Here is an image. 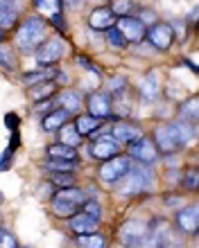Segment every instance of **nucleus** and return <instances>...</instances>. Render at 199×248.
Listing matches in <instances>:
<instances>
[{
    "mask_svg": "<svg viewBox=\"0 0 199 248\" xmlns=\"http://www.w3.org/2000/svg\"><path fill=\"white\" fill-rule=\"evenodd\" d=\"M129 167H132V160L127 156H113L100 167V178H102V183L113 185L129 171Z\"/></svg>",
    "mask_w": 199,
    "mask_h": 248,
    "instance_id": "4",
    "label": "nucleus"
},
{
    "mask_svg": "<svg viewBox=\"0 0 199 248\" xmlns=\"http://www.w3.org/2000/svg\"><path fill=\"white\" fill-rule=\"evenodd\" d=\"M106 41H109V46H113V47H127V46H129V43L125 41V36H122L116 27L106 30Z\"/></svg>",
    "mask_w": 199,
    "mask_h": 248,
    "instance_id": "34",
    "label": "nucleus"
},
{
    "mask_svg": "<svg viewBox=\"0 0 199 248\" xmlns=\"http://www.w3.org/2000/svg\"><path fill=\"white\" fill-rule=\"evenodd\" d=\"M0 43H2V30H0Z\"/></svg>",
    "mask_w": 199,
    "mask_h": 248,
    "instance_id": "43",
    "label": "nucleus"
},
{
    "mask_svg": "<svg viewBox=\"0 0 199 248\" xmlns=\"http://www.w3.org/2000/svg\"><path fill=\"white\" fill-rule=\"evenodd\" d=\"M75 129L80 136H88V133H93V131L100 129V120L93 118V115H80V118L75 120Z\"/></svg>",
    "mask_w": 199,
    "mask_h": 248,
    "instance_id": "22",
    "label": "nucleus"
},
{
    "mask_svg": "<svg viewBox=\"0 0 199 248\" xmlns=\"http://www.w3.org/2000/svg\"><path fill=\"white\" fill-rule=\"evenodd\" d=\"M77 246L80 248H104L106 246V239L98 232L93 235H77Z\"/></svg>",
    "mask_w": 199,
    "mask_h": 248,
    "instance_id": "27",
    "label": "nucleus"
},
{
    "mask_svg": "<svg viewBox=\"0 0 199 248\" xmlns=\"http://www.w3.org/2000/svg\"><path fill=\"white\" fill-rule=\"evenodd\" d=\"M82 208H84V212H86V215H91V217H95V219H100V212H102V210H100V205H98L95 201H86L84 205H82Z\"/></svg>",
    "mask_w": 199,
    "mask_h": 248,
    "instance_id": "37",
    "label": "nucleus"
},
{
    "mask_svg": "<svg viewBox=\"0 0 199 248\" xmlns=\"http://www.w3.org/2000/svg\"><path fill=\"white\" fill-rule=\"evenodd\" d=\"M179 115L183 122H190V124H197V97H190L188 102L179 106Z\"/></svg>",
    "mask_w": 199,
    "mask_h": 248,
    "instance_id": "26",
    "label": "nucleus"
},
{
    "mask_svg": "<svg viewBox=\"0 0 199 248\" xmlns=\"http://www.w3.org/2000/svg\"><path fill=\"white\" fill-rule=\"evenodd\" d=\"M118 151H120V142H116L113 136L98 138L93 142V147H91V154H93L95 158H100V160H109V158L118 156Z\"/></svg>",
    "mask_w": 199,
    "mask_h": 248,
    "instance_id": "14",
    "label": "nucleus"
},
{
    "mask_svg": "<svg viewBox=\"0 0 199 248\" xmlns=\"http://www.w3.org/2000/svg\"><path fill=\"white\" fill-rule=\"evenodd\" d=\"M129 156L136 158V160H140L143 165H152V163H156L159 151H156V147H154L152 138L140 136L138 140H133V142L129 144Z\"/></svg>",
    "mask_w": 199,
    "mask_h": 248,
    "instance_id": "9",
    "label": "nucleus"
},
{
    "mask_svg": "<svg viewBox=\"0 0 199 248\" xmlns=\"http://www.w3.org/2000/svg\"><path fill=\"white\" fill-rule=\"evenodd\" d=\"M147 232H149V226H147L145 221H140V219H129L127 223H122L118 237L125 246H138V244L145 239Z\"/></svg>",
    "mask_w": 199,
    "mask_h": 248,
    "instance_id": "7",
    "label": "nucleus"
},
{
    "mask_svg": "<svg viewBox=\"0 0 199 248\" xmlns=\"http://www.w3.org/2000/svg\"><path fill=\"white\" fill-rule=\"evenodd\" d=\"M64 52H66L64 39H57V36H54V39L43 41V43L36 47V61H39L41 65H52V63H57V61H61Z\"/></svg>",
    "mask_w": 199,
    "mask_h": 248,
    "instance_id": "6",
    "label": "nucleus"
},
{
    "mask_svg": "<svg viewBox=\"0 0 199 248\" xmlns=\"http://www.w3.org/2000/svg\"><path fill=\"white\" fill-rule=\"evenodd\" d=\"M43 167L50 170V171H70V174H73V171L77 170V163H70V160H54V158H50V160L43 163Z\"/></svg>",
    "mask_w": 199,
    "mask_h": 248,
    "instance_id": "28",
    "label": "nucleus"
},
{
    "mask_svg": "<svg viewBox=\"0 0 199 248\" xmlns=\"http://www.w3.org/2000/svg\"><path fill=\"white\" fill-rule=\"evenodd\" d=\"M177 228L181 230V232H186V235H195L199 228V215H197V205H188V208L179 210L177 212Z\"/></svg>",
    "mask_w": 199,
    "mask_h": 248,
    "instance_id": "12",
    "label": "nucleus"
},
{
    "mask_svg": "<svg viewBox=\"0 0 199 248\" xmlns=\"http://www.w3.org/2000/svg\"><path fill=\"white\" fill-rule=\"evenodd\" d=\"M161 248H177V246H166V244H163V246H161Z\"/></svg>",
    "mask_w": 199,
    "mask_h": 248,
    "instance_id": "42",
    "label": "nucleus"
},
{
    "mask_svg": "<svg viewBox=\"0 0 199 248\" xmlns=\"http://www.w3.org/2000/svg\"><path fill=\"white\" fill-rule=\"evenodd\" d=\"M152 142H154V147H156V151H163V154H174L177 149H181L179 136H177V131H174L172 124H161V126H156Z\"/></svg>",
    "mask_w": 199,
    "mask_h": 248,
    "instance_id": "5",
    "label": "nucleus"
},
{
    "mask_svg": "<svg viewBox=\"0 0 199 248\" xmlns=\"http://www.w3.org/2000/svg\"><path fill=\"white\" fill-rule=\"evenodd\" d=\"M80 133L75 129V124H64L59 129V140L61 144H68V147H75L77 149V144H80Z\"/></svg>",
    "mask_w": 199,
    "mask_h": 248,
    "instance_id": "24",
    "label": "nucleus"
},
{
    "mask_svg": "<svg viewBox=\"0 0 199 248\" xmlns=\"http://www.w3.org/2000/svg\"><path fill=\"white\" fill-rule=\"evenodd\" d=\"M0 203H2V192H0Z\"/></svg>",
    "mask_w": 199,
    "mask_h": 248,
    "instance_id": "44",
    "label": "nucleus"
},
{
    "mask_svg": "<svg viewBox=\"0 0 199 248\" xmlns=\"http://www.w3.org/2000/svg\"><path fill=\"white\" fill-rule=\"evenodd\" d=\"M57 102H59V106L64 108V111H77L82 106V93L80 91H61L59 95H57Z\"/></svg>",
    "mask_w": 199,
    "mask_h": 248,
    "instance_id": "20",
    "label": "nucleus"
},
{
    "mask_svg": "<svg viewBox=\"0 0 199 248\" xmlns=\"http://www.w3.org/2000/svg\"><path fill=\"white\" fill-rule=\"evenodd\" d=\"M34 7L41 14H59L61 0H34Z\"/></svg>",
    "mask_w": 199,
    "mask_h": 248,
    "instance_id": "32",
    "label": "nucleus"
},
{
    "mask_svg": "<svg viewBox=\"0 0 199 248\" xmlns=\"http://www.w3.org/2000/svg\"><path fill=\"white\" fill-rule=\"evenodd\" d=\"M98 226H100V219L86 215V212H77L70 219V230L75 235H93V232H98Z\"/></svg>",
    "mask_w": 199,
    "mask_h": 248,
    "instance_id": "15",
    "label": "nucleus"
},
{
    "mask_svg": "<svg viewBox=\"0 0 199 248\" xmlns=\"http://www.w3.org/2000/svg\"><path fill=\"white\" fill-rule=\"evenodd\" d=\"M86 194H84V189L80 187H61V192H57L52 199V212L61 219H68V217L77 215V210L86 203Z\"/></svg>",
    "mask_w": 199,
    "mask_h": 248,
    "instance_id": "1",
    "label": "nucleus"
},
{
    "mask_svg": "<svg viewBox=\"0 0 199 248\" xmlns=\"http://www.w3.org/2000/svg\"><path fill=\"white\" fill-rule=\"evenodd\" d=\"M54 81H43V84H34L30 86V97L34 99V102H43V99H48L50 95L54 93Z\"/></svg>",
    "mask_w": 199,
    "mask_h": 248,
    "instance_id": "23",
    "label": "nucleus"
},
{
    "mask_svg": "<svg viewBox=\"0 0 199 248\" xmlns=\"http://www.w3.org/2000/svg\"><path fill=\"white\" fill-rule=\"evenodd\" d=\"M50 77H52V72L48 70H41V72H27V75H23V81H25L27 86H34L36 81H50Z\"/></svg>",
    "mask_w": 199,
    "mask_h": 248,
    "instance_id": "33",
    "label": "nucleus"
},
{
    "mask_svg": "<svg viewBox=\"0 0 199 248\" xmlns=\"http://www.w3.org/2000/svg\"><path fill=\"white\" fill-rule=\"evenodd\" d=\"M172 126H174V131H177V136H179L181 147H183V144H188L195 138V124L179 120V122H172Z\"/></svg>",
    "mask_w": 199,
    "mask_h": 248,
    "instance_id": "25",
    "label": "nucleus"
},
{
    "mask_svg": "<svg viewBox=\"0 0 199 248\" xmlns=\"http://www.w3.org/2000/svg\"><path fill=\"white\" fill-rule=\"evenodd\" d=\"M111 136L116 138V142L132 144L133 140H138V138L143 136V131H140L138 126H133V124H129V122H118L116 126H113Z\"/></svg>",
    "mask_w": 199,
    "mask_h": 248,
    "instance_id": "17",
    "label": "nucleus"
},
{
    "mask_svg": "<svg viewBox=\"0 0 199 248\" xmlns=\"http://www.w3.org/2000/svg\"><path fill=\"white\" fill-rule=\"evenodd\" d=\"M46 20L41 16H30V18L23 20L18 32H16V43H18L20 50H25V52L36 50L39 43L43 41V36H46Z\"/></svg>",
    "mask_w": 199,
    "mask_h": 248,
    "instance_id": "2",
    "label": "nucleus"
},
{
    "mask_svg": "<svg viewBox=\"0 0 199 248\" xmlns=\"http://www.w3.org/2000/svg\"><path fill=\"white\" fill-rule=\"evenodd\" d=\"M0 248H18L16 237H14L9 230H5V228H0Z\"/></svg>",
    "mask_w": 199,
    "mask_h": 248,
    "instance_id": "35",
    "label": "nucleus"
},
{
    "mask_svg": "<svg viewBox=\"0 0 199 248\" xmlns=\"http://www.w3.org/2000/svg\"><path fill=\"white\" fill-rule=\"evenodd\" d=\"M50 183L59 185V187H73L75 174H70V171H52V174H50Z\"/></svg>",
    "mask_w": 199,
    "mask_h": 248,
    "instance_id": "30",
    "label": "nucleus"
},
{
    "mask_svg": "<svg viewBox=\"0 0 199 248\" xmlns=\"http://www.w3.org/2000/svg\"><path fill=\"white\" fill-rule=\"evenodd\" d=\"M0 68L2 70H14L16 68V59H14L12 47L5 46V43H0Z\"/></svg>",
    "mask_w": 199,
    "mask_h": 248,
    "instance_id": "29",
    "label": "nucleus"
},
{
    "mask_svg": "<svg viewBox=\"0 0 199 248\" xmlns=\"http://www.w3.org/2000/svg\"><path fill=\"white\" fill-rule=\"evenodd\" d=\"M12 154H14V149H7L2 156H0V170H7L9 167V163H12Z\"/></svg>",
    "mask_w": 199,
    "mask_h": 248,
    "instance_id": "39",
    "label": "nucleus"
},
{
    "mask_svg": "<svg viewBox=\"0 0 199 248\" xmlns=\"http://www.w3.org/2000/svg\"><path fill=\"white\" fill-rule=\"evenodd\" d=\"M68 118H70V113L68 111H64V108H54V111H50L43 118V131H57V129H61L64 124L68 122Z\"/></svg>",
    "mask_w": 199,
    "mask_h": 248,
    "instance_id": "18",
    "label": "nucleus"
},
{
    "mask_svg": "<svg viewBox=\"0 0 199 248\" xmlns=\"http://www.w3.org/2000/svg\"><path fill=\"white\" fill-rule=\"evenodd\" d=\"M109 9H111L118 18H122V16H129V12L133 9V2L132 0H111Z\"/></svg>",
    "mask_w": 199,
    "mask_h": 248,
    "instance_id": "31",
    "label": "nucleus"
},
{
    "mask_svg": "<svg viewBox=\"0 0 199 248\" xmlns=\"http://www.w3.org/2000/svg\"><path fill=\"white\" fill-rule=\"evenodd\" d=\"M152 174L145 170V167H129L125 176L120 178V181H125V183L120 185V194L122 196H136V194H143L147 189L152 187Z\"/></svg>",
    "mask_w": 199,
    "mask_h": 248,
    "instance_id": "3",
    "label": "nucleus"
},
{
    "mask_svg": "<svg viewBox=\"0 0 199 248\" xmlns=\"http://www.w3.org/2000/svg\"><path fill=\"white\" fill-rule=\"evenodd\" d=\"M116 23H118V27H116V30L125 36L127 43H140V41L145 39V25H143L138 18L122 16V18H118Z\"/></svg>",
    "mask_w": 199,
    "mask_h": 248,
    "instance_id": "10",
    "label": "nucleus"
},
{
    "mask_svg": "<svg viewBox=\"0 0 199 248\" xmlns=\"http://www.w3.org/2000/svg\"><path fill=\"white\" fill-rule=\"evenodd\" d=\"M20 16L18 0H0V30H9L16 25Z\"/></svg>",
    "mask_w": 199,
    "mask_h": 248,
    "instance_id": "16",
    "label": "nucleus"
},
{
    "mask_svg": "<svg viewBox=\"0 0 199 248\" xmlns=\"http://www.w3.org/2000/svg\"><path fill=\"white\" fill-rule=\"evenodd\" d=\"M116 20H118V16H116L109 7H98V9H93V14L88 16V25H91V30L106 32V30H111V27L116 25Z\"/></svg>",
    "mask_w": 199,
    "mask_h": 248,
    "instance_id": "13",
    "label": "nucleus"
},
{
    "mask_svg": "<svg viewBox=\"0 0 199 248\" xmlns=\"http://www.w3.org/2000/svg\"><path fill=\"white\" fill-rule=\"evenodd\" d=\"M52 23H54V25H59L61 30H64V20H61V14H54V16H52Z\"/></svg>",
    "mask_w": 199,
    "mask_h": 248,
    "instance_id": "40",
    "label": "nucleus"
},
{
    "mask_svg": "<svg viewBox=\"0 0 199 248\" xmlns=\"http://www.w3.org/2000/svg\"><path fill=\"white\" fill-rule=\"evenodd\" d=\"M68 5L70 7H82V0H68Z\"/></svg>",
    "mask_w": 199,
    "mask_h": 248,
    "instance_id": "41",
    "label": "nucleus"
},
{
    "mask_svg": "<svg viewBox=\"0 0 199 248\" xmlns=\"http://www.w3.org/2000/svg\"><path fill=\"white\" fill-rule=\"evenodd\" d=\"M183 178H186V181H183V185H186L188 189H197V170H188Z\"/></svg>",
    "mask_w": 199,
    "mask_h": 248,
    "instance_id": "36",
    "label": "nucleus"
},
{
    "mask_svg": "<svg viewBox=\"0 0 199 248\" xmlns=\"http://www.w3.org/2000/svg\"><path fill=\"white\" fill-rule=\"evenodd\" d=\"M147 41L154 50H167L174 43V27L170 23H154L147 30Z\"/></svg>",
    "mask_w": 199,
    "mask_h": 248,
    "instance_id": "8",
    "label": "nucleus"
},
{
    "mask_svg": "<svg viewBox=\"0 0 199 248\" xmlns=\"http://www.w3.org/2000/svg\"><path fill=\"white\" fill-rule=\"evenodd\" d=\"M140 23H143V25H154V23H156V14L152 12V9H145V12H140Z\"/></svg>",
    "mask_w": 199,
    "mask_h": 248,
    "instance_id": "38",
    "label": "nucleus"
},
{
    "mask_svg": "<svg viewBox=\"0 0 199 248\" xmlns=\"http://www.w3.org/2000/svg\"><path fill=\"white\" fill-rule=\"evenodd\" d=\"M159 79H156V72H149L143 81H140V95L147 99V102H154L159 97Z\"/></svg>",
    "mask_w": 199,
    "mask_h": 248,
    "instance_id": "21",
    "label": "nucleus"
},
{
    "mask_svg": "<svg viewBox=\"0 0 199 248\" xmlns=\"http://www.w3.org/2000/svg\"><path fill=\"white\" fill-rule=\"evenodd\" d=\"M48 156L54 158V160H70V163H77L80 156H77V149L75 147H68V144H50L48 147Z\"/></svg>",
    "mask_w": 199,
    "mask_h": 248,
    "instance_id": "19",
    "label": "nucleus"
},
{
    "mask_svg": "<svg viewBox=\"0 0 199 248\" xmlns=\"http://www.w3.org/2000/svg\"><path fill=\"white\" fill-rule=\"evenodd\" d=\"M86 108H88V115L102 120V118H109L113 113V102L106 93H91L86 99Z\"/></svg>",
    "mask_w": 199,
    "mask_h": 248,
    "instance_id": "11",
    "label": "nucleus"
}]
</instances>
